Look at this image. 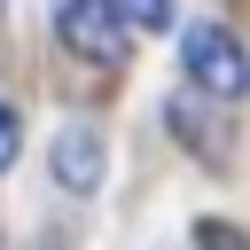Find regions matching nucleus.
<instances>
[{
	"label": "nucleus",
	"mask_w": 250,
	"mask_h": 250,
	"mask_svg": "<svg viewBox=\"0 0 250 250\" xmlns=\"http://www.w3.org/2000/svg\"><path fill=\"white\" fill-rule=\"evenodd\" d=\"M117 16H125V31H164L172 0H117Z\"/></svg>",
	"instance_id": "4"
},
{
	"label": "nucleus",
	"mask_w": 250,
	"mask_h": 250,
	"mask_svg": "<svg viewBox=\"0 0 250 250\" xmlns=\"http://www.w3.org/2000/svg\"><path fill=\"white\" fill-rule=\"evenodd\" d=\"M55 39L78 55V62H125V16H117V0H62L55 8Z\"/></svg>",
	"instance_id": "2"
},
{
	"label": "nucleus",
	"mask_w": 250,
	"mask_h": 250,
	"mask_svg": "<svg viewBox=\"0 0 250 250\" xmlns=\"http://www.w3.org/2000/svg\"><path fill=\"white\" fill-rule=\"evenodd\" d=\"M16 141H23V133H16V109H8V102H0V172H8V164H16Z\"/></svg>",
	"instance_id": "6"
},
{
	"label": "nucleus",
	"mask_w": 250,
	"mask_h": 250,
	"mask_svg": "<svg viewBox=\"0 0 250 250\" xmlns=\"http://www.w3.org/2000/svg\"><path fill=\"white\" fill-rule=\"evenodd\" d=\"M55 180L70 195H94L102 188V141H94V125H62L55 133Z\"/></svg>",
	"instance_id": "3"
},
{
	"label": "nucleus",
	"mask_w": 250,
	"mask_h": 250,
	"mask_svg": "<svg viewBox=\"0 0 250 250\" xmlns=\"http://www.w3.org/2000/svg\"><path fill=\"white\" fill-rule=\"evenodd\" d=\"M180 62H188V78H195L203 94H242V86H250V55H242V39H234L227 23H188Z\"/></svg>",
	"instance_id": "1"
},
{
	"label": "nucleus",
	"mask_w": 250,
	"mask_h": 250,
	"mask_svg": "<svg viewBox=\"0 0 250 250\" xmlns=\"http://www.w3.org/2000/svg\"><path fill=\"white\" fill-rule=\"evenodd\" d=\"M195 250H250V242H242V227H219V219H203V227H195Z\"/></svg>",
	"instance_id": "5"
}]
</instances>
